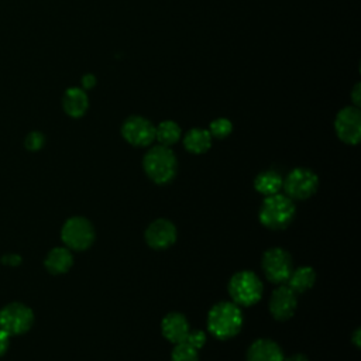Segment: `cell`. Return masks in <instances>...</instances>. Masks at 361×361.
Segmentation results:
<instances>
[{"mask_svg": "<svg viewBox=\"0 0 361 361\" xmlns=\"http://www.w3.org/2000/svg\"><path fill=\"white\" fill-rule=\"evenodd\" d=\"M94 227L93 224L82 216H75L68 219L61 230V238L66 248L75 251L87 250L94 241Z\"/></svg>", "mask_w": 361, "mask_h": 361, "instance_id": "cell-5", "label": "cell"}, {"mask_svg": "<svg viewBox=\"0 0 361 361\" xmlns=\"http://www.w3.org/2000/svg\"><path fill=\"white\" fill-rule=\"evenodd\" d=\"M185 341L195 347L196 350H200L206 343V334L202 330H189Z\"/></svg>", "mask_w": 361, "mask_h": 361, "instance_id": "cell-24", "label": "cell"}, {"mask_svg": "<svg viewBox=\"0 0 361 361\" xmlns=\"http://www.w3.org/2000/svg\"><path fill=\"white\" fill-rule=\"evenodd\" d=\"M319 186L317 175L309 168H295L282 180L285 195L292 200L309 199Z\"/></svg>", "mask_w": 361, "mask_h": 361, "instance_id": "cell-7", "label": "cell"}, {"mask_svg": "<svg viewBox=\"0 0 361 361\" xmlns=\"http://www.w3.org/2000/svg\"><path fill=\"white\" fill-rule=\"evenodd\" d=\"M44 142H45V137H44V134L39 133V131H32V133H30V134L27 135V138H25V147H27V149H30V151H38V149H41L42 145H44Z\"/></svg>", "mask_w": 361, "mask_h": 361, "instance_id": "cell-23", "label": "cell"}, {"mask_svg": "<svg viewBox=\"0 0 361 361\" xmlns=\"http://www.w3.org/2000/svg\"><path fill=\"white\" fill-rule=\"evenodd\" d=\"M142 168L152 182L165 185L175 178L178 172V159L169 147L155 145L144 155Z\"/></svg>", "mask_w": 361, "mask_h": 361, "instance_id": "cell-3", "label": "cell"}, {"mask_svg": "<svg viewBox=\"0 0 361 361\" xmlns=\"http://www.w3.org/2000/svg\"><path fill=\"white\" fill-rule=\"evenodd\" d=\"M199 350L188 344L186 341L175 344L171 353V361H199Z\"/></svg>", "mask_w": 361, "mask_h": 361, "instance_id": "cell-21", "label": "cell"}, {"mask_svg": "<svg viewBox=\"0 0 361 361\" xmlns=\"http://www.w3.org/2000/svg\"><path fill=\"white\" fill-rule=\"evenodd\" d=\"M212 135L204 128H190L183 137V147L192 154H204L212 147Z\"/></svg>", "mask_w": 361, "mask_h": 361, "instance_id": "cell-18", "label": "cell"}, {"mask_svg": "<svg viewBox=\"0 0 361 361\" xmlns=\"http://www.w3.org/2000/svg\"><path fill=\"white\" fill-rule=\"evenodd\" d=\"M282 361H309V360H307V357L303 355V354H293V355H290V357H288V358L283 357Z\"/></svg>", "mask_w": 361, "mask_h": 361, "instance_id": "cell-29", "label": "cell"}, {"mask_svg": "<svg viewBox=\"0 0 361 361\" xmlns=\"http://www.w3.org/2000/svg\"><path fill=\"white\" fill-rule=\"evenodd\" d=\"M147 244L154 250H166L176 241V227L168 219H157L145 228Z\"/></svg>", "mask_w": 361, "mask_h": 361, "instance_id": "cell-12", "label": "cell"}, {"mask_svg": "<svg viewBox=\"0 0 361 361\" xmlns=\"http://www.w3.org/2000/svg\"><path fill=\"white\" fill-rule=\"evenodd\" d=\"M295 213L293 200L285 193H275L265 196L259 206L258 219L269 230H283L292 223Z\"/></svg>", "mask_w": 361, "mask_h": 361, "instance_id": "cell-2", "label": "cell"}, {"mask_svg": "<svg viewBox=\"0 0 361 361\" xmlns=\"http://www.w3.org/2000/svg\"><path fill=\"white\" fill-rule=\"evenodd\" d=\"M231 131H233V124L226 117H219V118L213 120L209 126V133H210L212 138L223 140V138L228 137L231 134Z\"/></svg>", "mask_w": 361, "mask_h": 361, "instance_id": "cell-22", "label": "cell"}, {"mask_svg": "<svg viewBox=\"0 0 361 361\" xmlns=\"http://www.w3.org/2000/svg\"><path fill=\"white\" fill-rule=\"evenodd\" d=\"M62 107L68 116L73 118L82 117L89 107V99L86 92L79 87L66 89L62 97Z\"/></svg>", "mask_w": 361, "mask_h": 361, "instance_id": "cell-15", "label": "cell"}, {"mask_svg": "<svg viewBox=\"0 0 361 361\" xmlns=\"http://www.w3.org/2000/svg\"><path fill=\"white\" fill-rule=\"evenodd\" d=\"M269 313L275 320L285 322L290 319L298 306V295L285 283L274 289L269 298Z\"/></svg>", "mask_w": 361, "mask_h": 361, "instance_id": "cell-11", "label": "cell"}, {"mask_svg": "<svg viewBox=\"0 0 361 361\" xmlns=\"http://www.w3.org/2000/svg\"><path fill=\"white\" fill-rule=\"evenodd\" d=\"M180 127L173 120H164L155 127V140L159 142V145L171 147L180 140Z\"/></svg>", "mask_w": 361, "mask_h": 361, "instance_id": "cell-20", "label": "cell"}, {"mask_svg": "<svg viewBox=\"0 0 361 361\" xmlns=\"http://www.w3.org/2000/svg\"><path fill=\"white\" fill-rule=\"evenodd\" d=\"M44 265L52 275H61L68 272L73 265V255L66 247H55L48 252Z\"/></svg>", "mask_w": 361, "mask_h": 361, "instance_id": "cell-16", "label": "cell"}, {"mask_svg": "<svg viewBox=\"0 0 361 361\" xmlns=\"http://www.w3.org/2000/svg\"><path fill=\"white\" fill-rule=\"evenodd\" d=\"M360 89H361V86H360V83H357L354 87H353V92H351V100H353V103H354V106L355 107H358L360 106V103H361V96H360Z\"/></svg>", "mask_w": 361, "mask_h": 361, "instance_id": "cell-27", "label": "cell"}, {"mask_svg": "<svg viewBox=\"0 0 361 361\" xmlns=\"http://www.w3.org/2000/svg\"><path fill=\"white\" fill-rule=\"evenodd\" d=\"M190 327L186 317L179 312H169L161 322L162 336L172 344L185 341Z\"/></svg>", "mask_w": 361, "mask_h": 361, "instance_id": "cell-13", "label": "cell"}, {"mask_svg": "<svg viewBox=\"0 0 361 361\" xmlns=\"http://www.w3.org/2000/svg\"><path fill=\"white\" fill-rule=\"evenodd\" d=\"M8 338H10V336L4 331V330H1L0 329V357L7 351V348H8Z\"/></svg>", "mask_w": 361, "mask_h": 361, "instance_id": "cell-26", "label": "cell"}, {"mask_svg": "<svg viewBox=\"0 0 361 361\" xmlns=\"http://www.w3.org/2000/svg\"><path fill=\"white\" fill-rule=\"evenodd\" d=\"M261 267L265 278L272 283H285L293 269L290 254L281 248H268L261 258Z\"/></svg>", "mask_w": 361, "mask_h": 361, "instance_id": "cell-6", "label": "cell"}, {"mask_svg": "<svg viewBox=\"0 0 361 361\" xmlns=\"http://www.w3.org/2000/svg\"><path fill=\"white\" fill-rule=\"evenodd\" d=\"M243 312L234 302H219L209 310L207 330L219 340H230L243 327Z\"/></svg>", "mask_w": 361, "mask_h": 361, "instance_id": "cell-1", "label": "cell"}, {"mask_svg": "<svg viewBox=\"0 0 361 361\" xmlns=\"http://www.w3.org/2000/svg\"><path fill=\"white\" fill-rule=\"evenodd\" d=\"M34 323L32 310L23 303H10L0 310V329L8 336L23 334Z\"/></svg>", "mask_w": 361, "mask_h": 361, "instance_id": "cell-8", "label": "cell"}, {"mask_svg": "<svg viewBox=\"0 0 361 361\" xmlns=\"http://www.w3.org/2000/svg\"><path fill=\"white\" fill-rule=\"evenodd\" d=\"M121 135L134 147H147L155 140V126L145 117L130 116L121 126Z\"/></svg>", "mask_w": 361, "mask_h": 361, "instance_id": "cell-10", "label": "cell"}, {"mask_svg": "<svg viewBox=\"0 0 361 361\" xmlns=\"http://www.w3.org/2000/svg\"><path fill=\"white\" fill-rule=\"evenodd\" d=\"M227 289L231 302L238 306H252L259 302L264 286L255 272L244 269L235 272L230 278Z\"/></svg>", "mask_w": 361, "mask_h": 361, "instance_id": "cell-4", "label": "cell"}, {"mask_svg": "<svg viewBox=\"0 0 361 361\" xmlns=\"http://www.w3.org/2000/svg\"><path fill=\"white\" fill-rule=\"evenodd\" d=\"M334 131L337 137L350 145H355L361 138V113L355 106L343 107L334 118Z\"/></svg>", "mask_w": 361, "mask_h": 361, "instance_id": "cell-9", "label": "cell"}, {"mask_svg": "<svg viewBox=\"0 0 361 361\" xmlns=\"http://www.w3.org/2000/svg\"><path fill=\"white\" fill-rule=\"evenodd\" d=\"M94 85H96V76H94V75L86 73V75L82 78V86H83V89L90 90L92 87H94Z\"/></svg>", "mask_w": 361, "mask_h": 361, "instance_id": "cell-25", "label": "cell"}, {"mask_svg": "<svg viewBox=\"0 0 361 361\" xmlns=\"http://www.w3.org/2000/svg\"><path fill=\"white\" fill-rule=\"evenodd\" d=\"M316 282V272L312 267L302 265L293 268L289 278L286 279V285L298 295L309 290Z\"/></svg>", "mask_w": 361, "mask_h": 361, "instance_id": "cell-17", "label": "cell"}, {"mask_svg": "<svg viewBox=\"0 0 361 361\" xmlns=\"http://www.w3.org/2000/svg\"><path fill=\"white\" fill-rule=\"evenodd\" d=\"M282 176L275 169H267L259 172L254 179V188L258 193L264 196H271L279 193L282 189Z\"/></svg>", "mask_w": 361, "mask_h": 361, "instance_id": "cell-19", "label": "cell"}, {"mask_svg": "<svg viewBox=\"0 0 361 361\" xmlns=\"http://www.w3.org/2000/svg\"><path fill=\"white\" fill-rule=\"evenodd\" d=\"M360 336H361V330H360V329H355L354 333H353V336H351V341L354 343V345H355L357 348H360V345H361V338H360Z\"/></svg>", "mask_w": 361, "mask_h": 361, "instance_id": "cell-28", "label": "cell"}, {"mask_svg": "<svg viewBox=\"0 0 361 361\" xmlns=\"http://www.w3.org/2000/svg\"><path fill=\"white\" fill-rule=\"evenodd\" d=\"M283 353L278 343L269 338L252 341L247 351V361H282Z\"/></svg>", "mask_w": 361, "mask_h": 361, "instance_id": "cell-14", "label": "cell"}]
</instances>
